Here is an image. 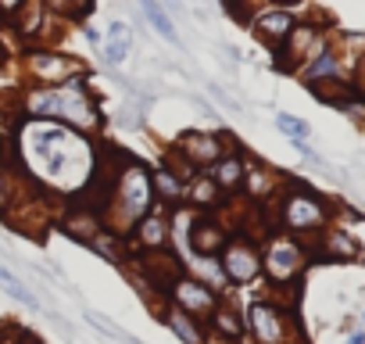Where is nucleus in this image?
Masks as SVG:
<instances>
[{
    "label": "nucleus",
    "instance_id": "1",
    "mask_svg": "<svg viewBox=\"0 0 365 344\" xmlns=\"http://www.w3.org/2000/svg\"><path fill=\"white\" fill-rule=\"evenodd\" d=\"M26 115L33 122H58L76 133H90L101 126V111L93 97L86 93V86L79 83V76L58 86H36L26 97Z\"/></svg>",
    "mask_w": 365,
    "mask_h": 344
},
{
    "label": "nucleus",
    "instance_id": "2",
    "mask_svg": "<svg viewBox=\"0 0 365 344\" xmlns=\"http://www.w3.org/2000/svg\"><path fill=\"white\" fill-rule=\"evenodd\" d=\"M108 205L115 208V233H129L147 212H150V205H154V187H150V172L140 165V161H133V158H125L122 161V168H118V176H115V183H111V198H108Z\"/></svg>",
    "mask_w": 365,
    "mask_h": 344
},
{
    "label": "nucleus",
    "instance_id": "3",
    "mask_svg": "<svg viewBox=\"0 0 365 344\" xmlns=\"http://www.w3.org/2000/svg\"><path fill=\"white\" fill-rule=\"evenodd\" d=\"M168 290H172V305H175L179 312L194 315V319H212V312L219 308L215 287H208V283H201V280H194V276H175V280L168 283Z\"/></svg>",
    "mask_w": 365,
    "mask_h": 344
},
{
    "label": "nucleus",
    "instance_id": "4",
    "mask_svg": "<svg viewBox=\"0 0 365 344\" xmlns=\"http://www.w3.org/2000/svg\"><path fill=\"white\" fill-rule=\"evenodd\" d=\"M262 273V251L247 237H233L222 248V280L230 283H251Z\"/></svg>",
    "mask_w": 365,
    "mask_h": 344
},
{
    "label": "nucleus",
    "instance_id": "5",
    "mask_svg": "<svg viewBox=\"0 0 365 344\" xmlns=\"http://www.w3.org/2000/svg\"><path fill=\"white\" fill-rule=\"evenodd\" d=\"M279 219H283L287 230L304 233V230H319V226H322L326 208H322V201H319L315 194H308V191H290V194L283 198V205H279Z\"/></svg>",
    "mask_w": 365,
    "mask_h": 344
},
{
    "label": "nucleus",
    "instance_id": "6",
    "mask_svg": "<svg viewBox=\"0 0 365 344\" xmlns=\"http://www.w3.org/2000/svg\"><path fill=\"white\" fill-rule=\"evenodd\" d=\"M26 69L40 86H58V83H68V79L79 76L76 61H68L65 54H51V51H33L26 58Z\"/></svg>",
    "mask_w": 365,
    "mask_h": 344
},
{
    "label": "nucleus",
    "instance_id": "7",
    "mask_svg": "<svg viewBox=\"0 0 365 344\" xmlns=\"http://www.w3.org/2000/svg\"><path fill=\"white\" fill-rule=\"evenodd\" d=\"M244 326L251 330V337L258 344H283L287 340V323H283V312L276 305H265V301H255L247 308V319Z\"/></svg>",
    "mask_w": 365,
    "mask_h": 344
},
{
    "label": "nucleus",
    "instance_id": "8",
    "mask_svg": "<svg viewBox=\"0 0 365 344\" xmlns=\"http://www.w3.org/2000/svg\"><path fill=\"white\" fill-rule=\"evenodd\" d=\"M175 154L182 161H190L197 172L201 168H212L222 158V136H215V133H187V136L175 143Z\"/></svg>",
    "mask_w": 365,
    "mask_h": 344
},
{
    "label": "nucleus",
    "instance_id": "9",
    "mask_svg": "<svg viewBox=\"0 0 365 344\" xmlns=\"http://www.w3.org/2000/svg\"><path fill=\"white\" fill-rule=\"evenodd\" d=\"M262 265L269 269L272 280H290V276L301 269V248H297L294 241L276 237V241L269 244V251L262 255Z\"/></svg>",
    "mask_w": 365,
    "mask_h": 344
},
{
    "label": "nucleus",
    "instance_id": "10",
    "mask_svg": "<svg viewBox=\"0 0 365 344\" xmlns=\"http://www.w3.org/2000/svg\"><path fill=\"white\" fill-rule=\"evenodd\" d=\"M226 241H230V230H226L222 223H215L212 216H205V219H197V223H194L190 248H194L201 258H215V255H222Z\"/></svg>",
    "mask_w": 365,
    "mask_h": 344
},
{
    "label": "nucleus",
    "instance_id": "11",
    "mask_svg": "<svg viewBox=\"0 0 365 344\" xmlns=\"http://www.w3.org/2000/svg\"><path fill=\"white\" fill-rule=\"evenodd\" d=\"M129 233H133V241L143 251H165L168 248V219L161 216V208L158 212H147Z\"/></svg>",
    "mask_w": 365,
    "mask_h": 344
},
{
    "label": "nucleus",
    "instance_id": "12",
    "mask_svg": "<svg viewBox=\"0 0 365 344\" xmlns=\"http://www.w3.org/2000/svg\"><path fill=\"white\" fill-rule=\"evenodd\" d=\"M208 176H212V183L219 187V191H237L240 183H244V176H247V165H244V158L237 154V151H230V154H222L212 168H208Z\"/></svg>",
    "mask_w": 365,
    "mask_h": 344
},
{
    "label": "nucleus",
    "instance_id": "13",
    "mask_svg": "<svg viewBox=\"0 0 365 344\" xmlns=\"http://www.w3.org/2000/svg\"><path fill=\"white\" fill-rule=\"evenodd\" d=\"M290 29H294V19H290L287 11H265V15L255 19V33H258L269 47H279V44L290 36Z\"/></svg>",
    "mask_w": 365,
    "mask_h": 344
},
{
    "label": "nucleus",
    "instance_id": "14",
    "mask_svg": "<svg viewBox=\"0 0 365 344\" xmlns=\"http://www.w3.org/2000/svg\"><path fill=\"white\" fill-rule=\"evenodd\" d=\"M129 47H133L129 22H111L108 26V36H104V61L108 65H122L129 58Z\"/></svg>",
    "mask_w": 365,
    "mask_h": 344
},
{
    "label": "nucleus",
    "instance_id": "15",
    "mask_svg": "<svg viewBox=\"0 0 365 344\" xmlns=\"http://www.w3.org/2000/svg\"><path fill=\"white\" fill-rule=\"evenodd\" d=\"M165 323L172 326V333H175L182 344H208V337H205V330H201V319H194V315H187V312H179L175 305L168 308Z\"/></svg>",
    "mask_w": 365,
    "mask_h": 344
},
{
    "label": "nucleus",
    "instance_id": "16",
    "mask_svg": "<svg viewBox=\"0 0 365 344\" xmlns=\"http://www.w3.org/2000/svg\"><path fill=\"white\" fill-rule=\"evenodd\" d=\"M187 201H190L194 208H201V212H212V208L222 201V191L212 183L208 172H197V176L190 180V187H187Z\"/></svg>",
    "mask_w": 365,
    "mask_h": 344
},
{
    "label": "nucleus",
    "instance_id": "17",
    "mask_svg": "<svg viewBox=\"0 0 365 344\" xmlns=\"http://www.w3.org/2000/svg\"><path fill=\"white\" fill-rule=\"evenodd\" d=\"M140 11H143V19L150 22V29H154L161 40H168V44H179V33H175V26H172L168 11L161 8V0H140Z\"/></svg>",
    "mask_w": 365,
    "mask_h": 344
},
{
    "label": "nucleus",
    "instance_id": "18",
    "mask_svg": "<svg viewBox=\"0 0 365 344\" xmlns=\"http://www.w3.org/2000/svg\"><path fill=\"white\" fill-rule=\"evenodd\" d=\"M150 187H154V201H179L182 198V180L172 168L150 172Z\"/></svg>",
    "mask_w": 365,
    "mask_h": 344
},
{
    "label": "nucleus",
    "instance_id": "19",
    "mask_svg": "<svg viewBox=\"0 0 365 344\" xmlns=\"http://www.w3.org/2000/svg\"><path fill=\"white\" fill-rule=\"evenodd\" d=\"M0 287H4V290H8L15 301H22L26 308L40 312V298H36V294H33V290H29V287H26V283H22L15 273H11V269H4V265H0Z\"/></svg>",
    "mask_w": 365,
    "mask_h": 344
},
{
    "label": "nucleus",
    "instance_id": "20",
    "mask_svg": "<svg viewBox=\"0 0 365 344\" xmlns=\"http://www.w3.org/2000/svg\"><path fill=\"white\" fill-rule=\"evenodd\" d=\"M90 248H93L97 255H104L108 262H122V258H125L122 241H118V233H115V230H101V233L90 241Z\"/></svg>",
    "mask_w": 365,
    "mask_h": 344
},
{
    "label": "nucleus",
    "instance_id": "21",
    "mask_svg": "<svg viewBox=\"0 0 365 344\" xmlns=\"http://www.w3.org/2000/svg\"><path fill=\"white\" fill-rule=\"evenodd\" d=\"M333 72H336V58H333L329 51H319V54L308 61V69H304L308 79H322V76H333Z\"/></svg>",
    "mask_w": 365,
    "mask_h": 344
},
{
    "label": "nucleus",
    "instance_id": "22",
    "mask_svg": "<svg viewBox=\"0 0 365 344\" xmlns=\"http://www.w3.org/2000/svg\"><path fill=\"white\" fill-rule=\"evenodd\" d=\"M212 323H215V326H219L222 333H230L233 340H237V337L244 333V323H240V319H237V315H233L230 308H215V312H212Z\"/></svg>",
    "mask_w": 365,
    "mask_h": 344
},
{
    "label": "nucleus",
    "instance_id": "23",
    "mask_svg": "<svg viewBox=\"0 0 365 344\" xmlns=\"http://www.w3.org/2000/svg\"><path fill=\"white\" fill-rule=\"evenodd\" d=\"M276 126H279L287 136H294V140H304V136H308V122H301V118H294V115H276Z\"/></svg>",
    "mask_w": 365,
    "mask_h": 344
},
{
    "label": "nucleus",
    "instance_id": "24",
    "mask_svg": "<svg viewBox=\"0 0 365 344\" xmlns=\"http://www.w3.org/2000/svg\"><path fill=\"white\" fill-rule=\"evenodd\" d=\"M222 8H226L237 22H247V19H251V11H247V0H222Z\"/></svg>",
    "mask_w": 365,
    "mask_h": 344
},
{
    "label": "nucleus",
    "instance_id": "25",
    "mask_svg": "<svg viewBox=\"0 0 365 344\" xmlns=\"http://www.w3.org/2000/svg\"><path fill=\"white\" fill-rule=\"evenodd\" d=\"M11 208V187H8V172L0 168V212Z\"/></svg>",
    "mask_w": 365,
    "mask_h": 344
},
{
    "label": "nucleus",
    "instance_id": "26",
    "mask_svg": "<svg viewBox=\"0 0 365 344\" xmlns=\"http://www.w3.org/2000/svg\"><path fill=\"white\" fill-rule=\"evenodd\" d=\"M68 8H72V15H90L93 0H68Z\"/></svg>",
    "mask_w": 365,
    "mask_h": 344
},
{
    "label": "nucleus",
    "instance_id": "27",
    "mask_svg": "<svg viewBox=\"0 0 365 344\" xmlns=\"http://www.w3.org/2000/svg\"><path fill=\"white\" fill-rule=\"evenodd\" d=\"M22 4H26V0H0V15H15Z\"/></svg>",
    "mask_w": 365,
    "mask_h": 344
},
{
    "label": "nucleus",
    "instance_id": "28",
    "mask_svg": "<svg viewBox=\"0 0 365 344\" xmlns=\"http://www.w3.org/2000/svg\"><path fill=\"white\" fill-rule=\"evenodd\" d=\"M15 344H40L33 333H15Z\"/></svg>",
    "mask_w": 365,
    "mask_h": 344
},
{
    "label": "nucleus",
    "instance_id": "29",
    "mask_svg": "<svg viewBox=\"0 0 365 344\" xmlns=\"http://www.w3.org/2000/svg\"><path fill=\"white\" fill-rule=\"evenodd\" d=\"M347 344H365V330H358V333H351V337H347Z\"/></svg>",
    "mask_w": 365,
    "mask_h": 344
},
{
    "label": "nucleus",
    "instance_id": "30",
    "mask_svg": "<svg viewBox=\"0 0 365 344\" xmlns=\"http://www.w3.org/2000/svg\"><path fill=\"white\" fill-rule=\"evenodd\" d=\"M4 151H8V143H4V136H0V158H4Z\"/></svg>",
    "mask_w": 365,
    "mask_h": 344
}]
</instances>
